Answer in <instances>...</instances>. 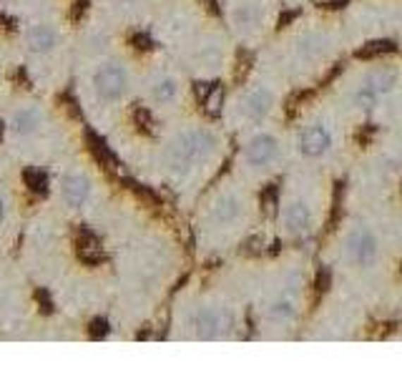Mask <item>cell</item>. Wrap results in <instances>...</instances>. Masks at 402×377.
<instances>
[{"label": "cell", "instance_id": "obj_1", "mask_svg": "<svg viewBox=\"0 0 402 377\" xmlns=\"http://www.w3.org/2000/svg\"><path fill=\"white\" fill-rule=\"evenodd\" d=\"M144 53L126 33L83 20L78 25L73 91L86 124L101 136L116 138L133 124Z\"/></svg>", "mask_w": 402, "mask_h": 377}, {"label": "cell", "instance_id": "obj_2", "mask_svg": "<svg viewBox=\"0 0 402 377\" xmlns=\"http://www.w3.org/2000/svg\"><path fill=\"white\" fill-rule=\"evenodd\" d=\"M83 146V126L61 96L18 86L0 111V154L23 169L58 166Z\"/></svg>", "mask_w": 402, "mask_h": 377}, {"label": "cell", "instance_id": "obj_3", "mask_svg": "<svg viewBox=\"0 0 402 377\" xmlns=\"http://www.w3.org/2000/svg\"><path fill=\"white\" fill-rule=\"evenodd\" d=\"M25 169L0 159V330L30 327L35 312L33 282L18 262L20 239L30 214Z\"/></svg>", "mask_w": 402, "mask_h": 377}, {"label": "cell", "instance_id": "obj_4", "mask_svg": "<svg viewBox=\"0 0 402 377\" xmlns=\"http://www.w3.org/2000/svg\"><path fill=\"white\" fill-rule=\"evenodd\" d=\"M13 33L28 88L48 96H61L71 88L78 48V25L73 18H28L18 20Z\"/></svg>", "mask_w": 402, "mask_h": 377}, {"label": "cell", "instance_id": "obj_5", "mask_svg": "<svg viewBox=\"0 0 402 377\" xmlns=\"http://www.w3.org/2000/svg\"><path fill=\"white\" fill-rule=\"evenodd\" d=\"M224 151V138L209 124L181 121L159 133L144 151V164L171 188H186L194 179L212 172Z\"/></svg>", "mask_w": 402, "mask_h": 377}, {"label": "cell", "instance_id": "obj_6", "mask_svg": "<svg viewBox=\"0 0 402 377\" xmlns=\"http://www.w3.org/2000/svg\"><path fill=\"white\" fill-rule=\"evenodd\" d=\"M114 194V181L106 176L104 166L86 149H80L51 169L48 196L43 204L58 217L73 219L104 209Z\"/></svg>", "mask_w": 402, "mask_h": 377}, {"label": "cell", "instance_id": "obj_7", "mask_svg": "<svg viewBox=\"0 0 402 377\" xmlns=\"http://www.w3.org/2000/svg\"><path fill=\"white\" fill-rule=\"evenodd\" d=\"M194 91L171 63L146 61L141 68V83H138V109L146 119L159 124V119L171 116L184 109L186 93Z\"/></svg>", "mask_w": 402, "mask_h": 377}, {"label": "cell", "instance_id": "obj_8", "mask_svg": "<svg viewBox=\"0 0 402 377\" xmlns=\"http://www.w3.org/2000/svg\"><path fill=\"white\" fill-rule=\"evenodd\" d=\"M171 330L199 342H219L236 335L239 312L224 299H196L181 312V320L171 322Z\"/></svg>", "mask_w": 402, "mask_h": 377}, {"label": "cell", "instance_id": "obj_9", "mask_svg": "<svg viewBox=\"0 0 402 377\" xmlns=\"http://www.w3.org/2000/svg\"><path fill=\"white\" fill-rule=\"evenodd\" d=\"M159 11V0H88L83 20L128 35L131 30L149 25Z\"/></svg>", "mask_w": 402, "mask_h": 377}, {"label": "cell", "instance_id": "obj_10", "mask_svg": "<svg viewBox=\"0 0 402 377\" xmlns=\"http://www.w3.org/2000/svg\"><path fill=\"white\" fill-rule=\"evenodd\" d=\"M244 199L239 191L234 188H219L209 196V201L201 209V227L209 237L212 234H226L236 224H241L244 219Z\"/></svg>", "mask_w": 402, "mask_h": 377}, {"label": "cell", "instance_id": "obj_11", "mask_svg": "<svg viewBox=\"0 0 402 377\" xmlns=\"http://www.w3.org/2000/svg\"><path fill=\"white\" fill-rule=\"evenodd\" d=\"M75 0H0V16L11 20H28V18H73Z\"/></svg>", "mask_w": 402, "mask_h": 377}, {"label": "cell", "instance_id": "obj_12", "mask_svg": "<svg viewBox=\"0 0 402 377\" xmlns=\"http://www.w3.org/2000/svg\"><path fill=\"white\" fill-rule=\"evenodd\" d=\"M18 71H20V63H18L16 33H13V28H6L0 23V111H3L8 98L16 93Z\"/></svg>", "mask_w": 402, "mask_h": 377}, {"label": "cell", "instance_id": "obj_13", "mask_svg": "<svg viewBox=\"0 0 402 377\" xmlns=\"http://www.w3.org/2000/svg\"><path fill=\"white\" fill-rule=\"evenodd\" d=\"M347 257L357 269H370L379 259V241L367 227H357L347 237Z\"/></svg>", "mask_w": 402, "mask_h": 377}, {"label": "cell", "instance_id": "obj_14", "mask_svg": "<svg viewBox=\"0 0 402 377\" xmlns=\"http://www.w3.org/2000/svg\"><path fill=\"white\" fill-rule=\"evenodd\" d=\"M276 154H279V141L269 131L254 133L241 146V161L249 169H267L276 159Z\"/></svg>", "mask_w": 402, "mask_h": 377}, {"label": "cell", "instance_id": "obj_15", "mask_svg": "<svg viewBox=\"0 0 402 377\" xmlns=\"http://www.w3.org/2000/svg\"><path fill=\"white\" fill-rule=\"evenodd\" d=\"M272 106H274V93L267 86H259V83L257 86H249L239 96V101H236V109H239L241 119L249 121V124H262L272 114Z\"/></svg>", "mask_w": 402, "mask_h": 377}, {"label": "cell", "instance_id": "obj_16", "mask_svg": "<svg viewBox=\"0 0 402 377\" xmlns=\"http://www.w3.org/2000/svg\"><path fill=\"white\" fill-rule=\"evenodd\" d=\"M329 146H332V136H329V131L324 126H310L299 136V151L307 159H317V156L327 154Z\"/></svg>", "mask_w": 402, "mask_h": 377}, {"label": "cell", "instance_id": "obj_17", "mask_svg": "<svg viewBox=\"0 0 402 377\" xmlns=\"http://www.w3.org/2000/svg\"><path fill=\"white\" fill-rule=\"evenodd\" d=\"M284 229L292 237H302L312 229V212L305 201H292L287 206V212H284Z\"/></svg>", "mask_w": 402, "mask_h": 377}, {"label": "cell", "instance_id": "obj_18", "mask_svg": "<svg viewBox=\"0 0 402 377\" xmlns=\"http://www.w3.org/2000/svg\"><path fill=\"white\" fill-rule=\"evenodd\" d=\"M229 20L236 30H252L262 20V13H259V6L252 3V0H239V3H234L229 8Z\"/></svg>", "mask_w": 402, "mask_h": 377}, {"label": "cell", "instance_id": "obj_19", "mask_svg": "<svg viewBox=\"0 0 402 377\" xmlns=\"http://www.w3.org/2000/svg\"><path fill=\"white\" fill-rule=\"evenodd\" d=\"M367 83L379 93V96H387V93L395 91L397 83H400V73H397V68H392V66L385 63V66H377V68L370 71Z\"/></svg>", "mask_w": 402, "mask_h": 377}, {"label": "cell", "instance_id": "obj_20", "mask_svg": "<svg viewBox=\"0 0 402 377\" xmlns=\"http://www.w3.org/2000/svg\"><path fill=\"white\" fill-rule=\"evenodd\" d=\"M267 317H269L272 322H289L297 317V304H294V299L289 297V294H281V297H276L274 302H269V307H267Z\"/></svg>", "mask_w": 402, "mask_h": 377}, {"label": "cell", "instance_id": "obj_21", "mask_svg": "<svg viewBox=\"0 0 402 377\" xmlns=\"http://www.w3.org/2000/svg\"><path fill=\"white\" fill-rule=\"evenodd\" d=\"M379 98H382V96H379V93L370 86L367 80H365V83H362V86L355 91V96H352V103H355L360 111H374V109H377Z\"/></svg>", "mask_w": 402, "mask_h": 377}, {"label": "cell", "instance_id": "obj_22", "mask_svg": "<svg viewBox=\"0 0 402 377\" xmlns=\"http://www.w3.org/2000/svg\"><path fill=\"white\" fill-rule=\"evenodd\" d=\"M221 111H224V88L214 86L212 93L207 96V114L217 116L221 114Z\"/></svg>", "mask_w": 402, "mask_h": 377}, {"label": "cell", "instance_id": "obj_23", "mask_svg": "<svg viewBox=\"0 0 402 377\" xmlns=\"http://www.w3.org/2000/svg\"><path fill=\"white\" fill-rule=\"evenodd\" d=\"M395 51V43L392 40H372L367 46L362 48V56H372V53H392Z\"/></svg>", "mask_w": 402, "mask_h": 377}, {"label": "cell", "instance_id": "obj_24", "mask_svg": "<svg viewBox=\"0 0 402 377\" xmlns=\"http://www.w3.org/2000/svg\"><path fill=\"white\" fill-rule=\"evenodd\" d=\"M264 212L269 214V217L276 212V196H274V194H269V196L264 199Z\"/></svg>", "mask_w": 402, "mask_h": 377}, {"label": "cell", "instance_id": "obj_25", "mask_svg": "<svg viewBox=\"0 0 402 377\" xmlns=\"http://www.w3.org/2000/svg\"><path fill=\"white\" fill-rule=\"evenodd\" d=\"M0 159H3V154H0Z\"/></svg>", "mask_w": 402, "mask_h": 377}]
</instances>
